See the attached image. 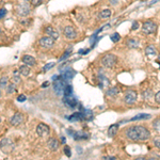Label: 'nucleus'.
<instances>
[{
  "instance_id": "cd10ccee",
  "label": "nucleus",
  "mask_w": 160,
  "mask_h": 160,
  "mask_svg": "<svg viewBox=\"0 0 160 160\" xmlns=\"http://www.w3.org/2000/svg\"><path fill=\"white\" fill-rule=\"evenodd\" d=\"M63 94H64L65 96H69V95H72L73 94V87L72 86H65L64 88V92H63Z\"/></svg>"
},
{
  "instance_id": "dca6fc26",
  "label": "nucleus",
  "mask_w": 160,
  "mask_h": 160,
  "mask_svg": "<svg viewBox=\"0 0 160 160\" xmlns=\"http://www.w3.org/2000/svg\"><path fill=\"white\" fill-rule=\"evenodd\" d=\"M75 74H76V72H74L73 69H66L63 74L61 75V78L64 80V81H69V80H72L73 79V77L75 76Z\"/></svg>"
},
{
  "instance_id": "e433bc0d",
  "label": "nucleus",
  "mask_w": 160,
  "mask_h": 160,
  "mask_svg": "<svg viewBox=\"0 0 160 160\" xmlns=\"http://www.w3.org/2000/svg\"><path fill=\"white\" fill-rule=\"evenodd\" d=\"M154 144H155V146H156L157 149H160V137L156 138V139H154Z\"/></svg>"
},
{
  "instance_id": "49530a36",
  "label": "nucleus",
  "mask_w": 160,
  "mask_h": 160,
  "mask_svg": "<svg viewBox=\"0 0 160 160\" xmlns=\"http://www.w3.org/2000/svg\"><path fill=\"white\" fill-rule=\"evenodd\" d=\"M25 1H29V0H25Z\"/></svg>"
},
{
  "instance_id": "a878e982",
  "label": "nucleus",
  "mask_w": 160,
  "mask_h": 160,
  "mask_svg": "<svg viewBox=\"0 0 160 160\" xmlns=\"http://www.w3.org/2000/svg\"><path fill=\"white\" fill-rule=\"evenodd\" d=\"M16 91V86L15 83H9L8 87H7V93L8 94H12Z\"/></svg>"
},
{
  "instance_id": "b1692460",
  "label": "nucleus",
  "mask_w": 160,
  "mask_h": 160,
  "mask_svg": "<svg viewBox=\"0 0 160 160\" xmlns=\"http://www.w3.org/2000/svg\"><path fill=\"white\" fill-rule=\"evenodd\" d=\"M8 82H9V78L7 76H3L0 78V88L1 89H7L8 87Z\"/></svg>"
},
{
  "instance_id": "4c0bfd02",
  "label": "nucleus",
  "mask_w": 160,
  "mask_h": 160,
  "mask_svg": "<svg viewBox=\"0 0 160 160\" xmlns=\"http://www.w3.org/2000/svg\"><path fill=\"white\" fill-rule=\"evenodd\" d=\"M13 82H15V83H20V78H19V75H14L13 76Z\"/></svg>"
},
{
  "instance_id": "a211bd4d",
  "label": "nucleus",
  "mask_w": 160,
  "mask_h": 160,
  "mask_svg": "<svg viewBox=\"0 0 160 160\" xmlns=\"http://www.w3.org/2000/svg\"><path fill=\"white\" fill-rule=\"evenodd\" d=\"M152 115L151 114H147V113H140V114H137L136 116L130 118L129 121H141V120H149L151 118Z\"/></svg>"
},
{
  "instance_id": "4be33fe9",
  "label": "nucleus",
  "mask_w": 160,
  "mask_h": 160,
  "mask_svg": "<svg viewBox=\"0 0 160 160\" xmlns=\"http://www.w3.org/2000/svg\"><path fill=\"white\" fill-rule=\"evenodd\" d=\"M110 16H111V11L108 9L103 10V11L99 13V18H101V19H107L110 17Z\"/></svg>"
},
{
  "instance_id": "423d86ee",
  "label": "nucleus",
  "mask_w": 160,
  "mask_h": 160,
  "mask_svg": "<svg viewBox=\"0 0 160 160\" xmlns=\"http://www.w3.org/2000/svg\"><path fill=\"white\" fill-rule=\"evenodd\" d=\"M137 100V92L133 91V90H129V91L126 92L124 101L127 105H132V104L136 103Z\"/></svg>"
},
{
  "instance_id": "f03ea898",
  "label": "nucleus",
  "mask_w": 160,
  "mask_h": 160,
  "mask_svg": "<svg viewBox=\"0 0 160 160\" xmlns=\"http://www.w3.org/2000/svg\"><path fill=\"white\" fill-rule=\"evenodd\" d=\"M136 130L138 132V137H139V141H145L151 137V132L144 126H135Z\"/></svg>"
},
{
  "instance_id": "f3484780",
  "label": "nucleus",
  "mask_w": 160,
  "mask_h": 160,
  "mask_svg": "<svg viewBox=\"0 0 160 160\" xmlns=\"http://www.w3.org/2000/svg\"><path fill=\"white\" fill-rule=\"evenodd\" d=\"M47 142H48V146H49V149L51 151H57L59 149V141L57 139H55V138H50Z\"/></svg>"
},
{
  "instance_id": "c85d7f7f",
  "label": "nucleus",
  "mask_w": 160,
  "mask_h": 160,
  "mask_svg": "<svg viewBox=\"0 0 160 160\" xmlns=\"http://www.w3.org/2000/svg\"><path fill=\"white\" fill-rule=\"evenodd\" d=\"M153 127H154V129L156 130L157 132L160 133V118H157V120L154 121V123H153Z\"/></svg>"
},
{
  "instance_id": "37998d69",
  "label": "nucleus",
  "mask_w": 160,
  "mask_h": 160,
  "mask_svg": "<svg viewBox=\"0 0 160 160\" xmlns=\"http://www.w3.org/2000/svg\"><path fill=\"white\" fill-rule=\"evenodd\" d=\"M104 159H111V160H114L116 159L115 157H104Z\"/></svg>"
},
{
  "instance_id": "2f4dec72",
  "label": "nucleus",
  "mask_w": 160,
  "mask_h": 160,
  "mask_svg": "<svg viewBox=\"0 0 160 160\" xmlns=\"http://www.w3.org/2000/svg\"><path fill=\"white\" fill-rule=\"evenodd\" d=\"M74 138L76 140H80V139H87L88 138V136H84V135H82V132H76L75 133V136H74Z\"/></svg>"
},
{
  "instance_id": "473e14b6",
  "label": "nucleus",
  "mask_w": 160,
  "mask_h": 160,
  "mask_svg": "<svg viewBox=\"0 0 160 160\" xmlns=\"http://www.w3.org/2000/svg\"><path fill=\"white\" fill-rule=\"evenodd\" d=\"M44 1V0H30V2H31V4H32L33 7H38V6H41V3Z\"/></svg>"
},
{
  "instance_id": "f8f14e48",
  "label": "nucleus",
  "mask_w": 160,
  "mask_h": 160,
  "mask_svg": "<svg viewBox=\"0 0 160 160\" xmlns=\"http://www.w3.org/2000/svg\"><path fill=\"white\" fill-rule=\"evenodd\" d=\"M17 13L19 14L20 16H27L29 13H30V8L29 6L27 4V2H23L18 6V9H17Z\"/></svg>"
},
{
  "instance_id": "f704fd0d",
  "label": "nucleus",
  "mask_w": 160,
  "mask_h": 160,
  "mask_svg": "<svg viewBox=\"0 0 160 160\" xmlns=\"http://www.w3.org/2000/svg\"><path fill=\"white\" fill-rule=\"evenodd\" d=\"M27 100V97L26 95H24V94H20V95L17 96V101H19V103H24V101Z\"/></svg>"
},
{
  "instance_id": "79ce46f5",
  "label": "nucleus",
  "mask_w": 160,
  "mask_h": 160,
  "mask_svg": "<svg viewBox=\"0 0 160 160\" xmlns=\"http://www.w3.org/2000/svg\"><path fill=\"white\" fill-rule=\"evenodd\" d=\"M118 0H110V3L111 4H116V3H118Z\"/></svg>"
},
{
  "instance_id": "a18cd8bd",
  "label": "nucleus",
  "mask_w": 160,
  "mask_h": 160,
  "mask_svg": "<svg viewBox=\"0 0 160 160\" xmlns=\"http://www.w3.org/2000/svg\"><path fill=\"white\" fill-rule=\"evenodd\" d=\"M0 96H1V90H0Z\"/></svg>"
},
{
  "instance_id": "9d476101",
  "label": "nucleus",
  "mask_w": 160,
  "mask_h": 160,
  "mask_svg": "<svg viewBox=\"0 0 160 160\" xmlns=\"http://www.w3.org/2000/svg\"><path fill=\"white\" fill-rule=\"evenodd\" d=\"M23 121H24V115L21 114V113L17 112L11 118L10 123H11L12 126H18V125H20L21 123H23Z\"/></svg>"
},
{
  "instance_id": "a19ab883",
  "label": "nucleus",
  "mask_w": 160,
  "mask_h": 160,
  "mask_svg": "<svg viewBox=\"0 0 160 160\" xmlns=\"http://www.w3.org/2000/svg\"><path fill=\"white\" fill-rule=\"evenodd\" d=\"M138 28H139V24H138L137 21H135V23L132 24V27H131V29H132V30H137Z\"/></svg>"
},
{
  "instance_id": "ddd939ff",
  "label": "nucleus",
  "mask_w": 160,
  "mask_h": 160,
  "mask_svg": "<svg viewBox=\"0 0 160 160\" xmlns=\"http://www.w3.org/2000/svg\"><path fill=\"white\" fill-rule=\"evenodd\" d=\"M63 103L65 104L69 108H75V107L77 106V99L73 96V94L72 95H69V96H65L64 99H63Z\"/></svg>"
},
{
  "instance_id": "f257e3e1",
  "label": "nucleus",
  "mask_w": 160,
  "mask_h": 160,
  "mask_svg": "<svg viewBox=\"0 0 160 160\" xmlns=\"http://www.w3.org/2000/svg\"><path fill=\"white\" fill-rule=\"evenodd\" d=\"M0 149H1V151L4 154H9V153H11L14 149V144L8 138H3L1 140V142H0Z\"/></svg>"
},
{
  "instance_id": "4468645a",
  "label": "nucleus",
  "mask_w": 160,
  "mask_h": 160,
  "mask_svg": "<svg viewBox=\"0 0 160 160\" xmlns=\"http://www.w3.org/2000/svg\"><path fill=\"white\" fill-rule=\"evenodd\" d=\"M45 33L47 34V36L52 38L55 41L59 38V32H58V31L56 30L52 26H47V27H46V28H45Z\"/></svg>"
},
{
  "instance_id": "c03bdc74",
  "label": "nucleus",
  "mask_w": 160,
  "mask_h": 160,
  "mask_svg": "<svg viewBox=\"0 0 160 160\" xmlns=\"http://www.w3.org/2000/svg\"><path fill=\"white\" fill-rule=\"evenodd\" d=\"M61 141H62L61 143H65V138H64V137H62V138H61Z\"/></svg>"
},
{
  "instance_id": "c9c22d12",
  "label": "nucleus",
  "mask_w": 160,
  "mask_h": 160,
  "mask_svg": "<svg viewBox=\"0 0 160 160\" xmlns=\"http://www.w3.org/2000/svg\"><path fill=\"white\" fill-rule=\"evenodd\" d=\"M53 66H55V63H48V64H46V66L43 67V71L46 72V71H48V69H52Z\"/></svg>"
},
{
  "instance_id": "7c9ffc66",
  "label": "nucleus",
  "mask_w": 160,
  "mask_h": 160,
  "mask_svg": "<svg viewBox=\"0 0 160 160\" xmlns=\"http://www.w3.org/2000/svg\"><path fill=\"white\" fill-rule=\"evenodd\" d=\"M110 38H111V40H112V42H118V41H120L121 40V35L120 34H118V33H113V34L112 35H111L110 36Z\"/></svg>"
},
{
  "instance_id": "6ab92c4d",
  "label": "nucleus",
  "mask_w": 160,
  "mask_h": 160,
  "mask_svg": "<svg viewBox=\"0 0 160 160\" xmlns=\"http://www.w3.org/2000/svg\"><path fill=\"white\" fill-rule=\"evenodd\" d=\"M118 124H113L109 127L108 129V136L110 138H113L114 136L118 133Z\"/></svg>"
},
{
  "instance_id": "1a4fd4ad",
  "label": "nucleus",
  "mask_w": 160,
  "mask_h": 160,
  "mask_svg": "<svg viewBox=\"0 0 160 160\" xmlns=\"http://www.w3.org/2000/svg\"><path fill=\"white\" fill-rule=\"evenodd\" d=\"M126 136H127L128 139L132 140V141H139V137H138V132L136 130L135 126H131L126 130Z\"/></svg>"
},
{
  "instance_id": "c756f323",
  "label": "nucleus",
  "mask_w": 160,
  "mask_h": 160,
  "mask_svg": "<svg viewBox=\"0 0 160 160\" xmlns=\"http://www.w3.org/2000/svg\"><path fill=\"white\" fill-rule=\"evenodd\" d=\"M83 115H84V118H92V116H93V113H92L91 110H88V109H86V110H83Z\"/></svg>"
},
{
  "instance_id": "412c9836",
  "label": "nucleus",
  "mask_w": 160,
  "mask_h": 160,
  "mask_svg": "<svg viewBox=\"0 0 160 160\" xmlns=\"http://www.w3.org/2000/svg\"><path fill=\"white\" fill-rule=\"evenodd\" d=\"M19 74L23 75V76H29V74H30V69H29L28 65H21L20 67H19Z\"/></svg>"
},
{
  "instance_id": "ea45409f",
  "label": "nucleus",
  "mask_w": 160,
  "mask_h": 160,
  "mask_svg": "<svg viewBox=\"0 0 160 160\" xmlns=\"http://www.w3.org/2000/svg\"><path fill=\"white\" fill-rule=\"evenodd\" d=\"M155 100H156V103L160 104V91L155 94Z\"/></svg>"
},
{
  "instance_id": "aec40b11",
  "label": "nucleus",
  "mask_w": 160,
  "mask_h": 160,
  "mask_svg": "<svg viewBox=\"0 0 160 160\" xmlns=\"http://www.w3.org/2000/svg\"><path fill=\"white\" fill-rule=\"evenodd\" d=\"M84 118V115H83V112H76L74 113L73 115H71V118H69V121L74 122V121H81Z\"/></svg>"
},
{
  "instance_id": "20e7f679",
  "label": "nucleus",
  "mask_w": 160,
  "mask_h": 160,
  "mask_svg": "<svg viewBox=\"0 0 160 160\" xmlns=\"http://www.w3.org/2000/svg\"><path fill=\"white\" fill-rule=\"evenodd\" d=\"M101 63L105 67H113L116 64V57L114 55H106L101 59Z\"/></svg>"
},
{
  "instance_id": "72a5a7b5",
  "label": "nucleus",
  "mask_w": 160,
  "mask_h": 160,
  "mask_svg": "<svg viewBox=\"0 0 160 160\" xmlns=\"http://www.w3.org/2000/svg\"><path fill=\"white\" fill-rule=\"evenodd\" d=\"M64 154L66 155L67 157H71V156H72L71 147H69V146H67V145H66V146L64 147Z\"/></svg>"
},
{
  "instance_id": "2eb2a0df",
  "label": "nucleus",
  "mask_w": 160,
  "mask_h": 160,
  "mask_svg": "<svg viewBox=\"0 0 160 160\" xmlns=\"http://www.w3.org/2000/svg\"><path fill=\"white\" fill-rule=\"evenodd\" d=\"M21 60H23L24 64L28 65V66H34L36 64V60L34 59V57H32L30 55H25Z\"/></svg>"
},
{
  "instance_id": "6e6552de",
  "label": "nucleus",
  "mask_w": 160,
  "mask_h": 160,
  "mask_svg": "<svg viewBox=\"0 0 160 160\" xmlns=\"http://www.w3.org/2000/svg\"><path fill=\"white\" fill-rule=\"evenodd\" d=\"M63 34L65 35V38H69V40H73L77 36V31L74 27L72 26H66L63 30Z\"/></svg>"
},
{
  "instance_id": "5701e85b",
  "label": "nucleus",
  "mask_w": 160,
  "mask_h": 160,
  "mask_svg": "<svg viewBox=\"0 0 160 160\" xmlns=\"http://www.w3.org/2000/svg\"><path fill=\"white\" fill-rule=\"evenodd\" d=\"M127 46L129 48H137L138 46H139V42H138V40H136V38H130L127 42Z\"/></svg>"
},
{
  "instance_id": "39448f33",
  "label": "nucleus",
  "mask_w": 160,
  "mask_h": 160,
  "mask_svg": "<svg viewBox=\"0 0 160 160\" xmlns=\"http://www.w3.org/2000/svg\"><path fill=\"white\" fill-rule=\"evenodd\" d=\"M65 86H66V84H65V81L61 78V77H59V79H58L57 81L53 82V90H55L56 94H58V95L63 94Z\"/></svg>"
},
{
  "instance_id": "7ed1b4c3",
  "label": "nucleus",
  "mask_w": 160,
  "mask_h": 160,
  "mask_svg": "<svg viewBox=\"0 0 160 160\" xmlns=\"http://www.w3.org/2000/svg\"><path fill=\"white\" fill-rule=\"evenodd\" d=\"M156 30H157V25L152 20L145 21L142 25V31L145 34H152V33H155Z\"/></svg>"
},
{
  "instance_id": "bb28decb",
  "label": "nucleus",
  "mask_w": 160,
  "mask_h": 160,
  "mask_svg": "<svg viewBox=\"0 0 160 160\" xmlns=\"http://www.w3.org/2000/svg\"><path fill=\"white\" fill-rule=\"evenodd\" d=\"M120 92V90H118V88H111V89H109L108 90V92H107V95H109V96H115L116 94Z\"/></svg>"
},
{
  "instance_id": "9b49d317",
  "label": "nucleus",
  "mask_w": 160,
  "mask_h": 160,
  "mask_svg": "<svg viewBox=\"0 0 160 160\" xmlns=\"http://www.w3.org/2000/svg\"><path fill=\"white\" fill-rule=\"evenodd\" d=\"M36 133H38L40 137H44V136L49 133V127L46 124L41 123V124H38V127H36Z\"/></svg>"
},
{
  "instance_id": "0eeeda50",
  "label": "nucleus",
  "mask_w": 160,
  "mask_h": 160,
  "mask_svg": "<svg viewBox=\"0 0 160 160\" xmlns=\"http://www.w3.org/2000/svg\"><path fill=\"white\" fill-rule=\"evenodd\" d=\"M38 43L44 48H51L55 45V40L52 38H50V36H44V38H41Z\"/></svg>"
},
{
  "instance_id": "58836bf2",
  "label": "nucleus",
  "mask_w": 160,
  "mask_h": 160,
  "mask_svg": "<svg viewBox=\"0 0 160 160\" xmlns=\"http://www.w3.org/2000/svg\"><path fill=\"white\" fill-rule=\"evenodd\" d=\"M6 14H7V10L6 9H1V10H0V19L3 18L4 16H6Z\"/></svg>"
},
{
  "instance_id": "393cba45",
  "label": "nucleus",
  "mask_w": 160,
  "mask_h": 160,
  "mask_svg": "<svg viewBox=\"0 0 160 160\" xmlns=\"http://www.w3.org/2000/svg\"><path fill=\"white\" fill-rule=\"evenodd\" d=\"M145 53H146V56H149V57H152V56L156 55V49H155L153 46H147V47L145 48Z\"/></svg>"
}]
</instances>
